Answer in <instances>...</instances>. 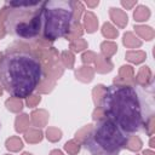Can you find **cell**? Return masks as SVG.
Masks as SVG:
<instances>
[{
  "mask_svg": "<svg viewBox=\"0 0 155 155\" xmlns=\"http://www.w3.org/2000/svg\"><path fill=\"white\" fill-rule=\"evenodd\" d=\"M4 27L8 34L23 42L35 41L42 29L44 1L8 2Z\"/></svg>",
  "mask_w": 155,
  "mask_h": 155,
  "instance_id": "cell-3",
  "label": "cell"
},
{
  "mask_svg": "<svg viewBox=\"0 0 155 155\" xmlns=\"http://www.w3.org/2000/svg\"><path fill=\"white\" fill-rule=\"evenodd\" d=\"M101 107L105 117L127 136L144 131L154 114L151 93L138 85L108 86L101 98Z\"/></svg>",
  "mask_w": 155,
  "mask_h": 155,
  "instance_id": "cell-1",
  "label": "cell"
},
{
  "mask_svg": "<svg viewBox=\"0 0 155 155\" xmlns=\"http://www.w3.org/2000/svg\"><path fill=\"white\" fill-rule=\"evenodd\" d=\"M128 137L109 119L99 120L84 139V148L91 155H120L128 144Z\"/></svg>",
  "mask_w": 155,
  "mask_h": 155,
  "instance_id": "cell-4",
  "label": "cell"
},
{
  "mask_svg": "<svg viewBox=\"0 0 155 155\" xmlns=\"http://www.w3.org/2000/svg\"><path fill=\"white\" fill-rule=\"evenodd\" d=\"M44 78V65L30 51L8 50L0 59V84L12 97H29Z\"/></svg>",
  "mask_w": 155,
  "mask_h": 155,
  "instance_id": "cell-2",
  "label": "cell"
},
{
  "mask_svg": "<svg viewBox=\"0 0 155 155\" xmlns=\"http://www.w3.org/2000/svg\"><path fill=\"white\" fill-rule=\"evenodd\" d=\"M74 22V5L67 0L44 1L41 35L45 40L54 41L65 36Z\"/></svg>",
  "mask_w": 155,
  "mask_h": 155,
  "instance_id": "cell-5",
  "label": "cell"
}]
</instances>
